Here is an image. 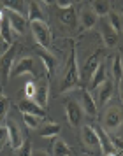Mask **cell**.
<instances>
[{
    "mask_svg": "<svg viewBox=\"0 0 123 156\" xmlns=\"http://www.w3.org/2000/svg\"><path fill=\"white\" fill-rule=\"evenodd\" d=\"M79 86V65H78V55H76V46H71V55H69V62H67V70L63 74L62 84H60V91L67 93L72 91L74 88Z\"/></svg>",
    "mask_w": 123,
    "mask_h": 156,
    "instance_id": "1",
    "label": "cell"
},
{
    "mask_svg": "<svg viewBox=\"0 0 123 156\" xmlns=\"http://www.w3.org/2000/svg\"><path fill=\"white\" fill-rule=\"evenodd\" d=\"M16 49H18V46L13 44L0 56V81H2V84H7L9 77H11V72H13V67H14V56L18 53Z\"/></svg>",
    "mask_w": 123,
    "mask_h": 156,
    "instance_id": "2",
    "label": "cell"
},
{
    "mask_svg": "<svg viewBox=\"0 0 123 156\" xmlns=\"http://www.w3.org/2000/svg\"><path fill=\"white\" fill-rule=\"evenodd\" d=\"M30 30H32V35L35 39V42L42 49H48L51 46V30L46 21H32L30 23Z\"/></svg>",
    "mask_w": 123,
    "mask_h": 156,
    "instance_id": "3",
    "label": "cell"
},
{
    "mask_svg": "<svg viewBox=\"0 0 123 156\" xmlns=\"http://www.w3.org/2000/svg\"><path fill=\"white\" fill-rule=\"evenodd\" d=\"M123 125V109L118 105H111L104 114V126L107 132H116Z\"/></svg>",
    "mask_w": 123,
    "mask_h": 156,
    "instance_id": "4",
    "label": "cell"
},
{
    "mask_svg": "<svg viewBox=\"0 0 123 156\" xmlns=\"http://www.w3.org/2000/svg\"><path fill=\"white\" fill-rule=\"evenodd\" d=\"M65 114H67V121L69 125L74 128H78L83 121V116H85V111L81 109L79 102L76 100H67L65 102Z\"/></svg>",
    "mask_w": 123,
    "mask_h": 156,
    "instance_id": "5",
    "label": "cell"
},
{
    "mask_svg": "<svg viewBox=\"0 0 123 156\" xmlns=\"http://www.w3.org/2000/svg\"><path fill=\"white\" fill-rule=\"evenodd\" d=\"M99 27H100V34H102V39H104V44L107 48H114L116 44H118L120 34L111 27V23H109V20L106 16L104 18H99Z\"/></svg>",
    "mask_w": 123,
    "mask_h": 156,
    "instance_id": "6",
    "label": "cell"
},
{
    "mask_svg": "<svg viewBox=\"0 0 123 156\" xmlns=\"http://www.w3.org/2000/svg\"><path fill=\"white\" fill-rule=\"evenodd\" d=\"M28 76L30 77H35V65H34V58L30 56H25L21 60H18L13 67V72H11V76L13 77H20V76Z\"/></svg>",
    "mask_w": 123,
    "mask_h": 156,
    "instance_id": "7",
    "label": "cell"
},
{
    "mask_svg": "<svg viewBox=\"0 0 123 156\" xmlns=\"http://www.w3.org/2000/svg\"><path fill=\"white\" fill-rule=\"evenodd\" d=\"M100 56H102V51H100V49H99V51H95V53L92 55V56H88L86 63H85V69H83V70H79V83L90 81V77L93 76L95 69H97V67H99V63L102 62Z\"/></svg>",
    "mask_w": 123,
    "mask_h": 156,
    "instance_id": "8",
    "label": "cell"
},
{
    "mask_svg": "<svg viewBox=\"0 0 123 156\" xmlns=\"http://www.w3.org/2000/svg\"><path fill=\"white\" fill-rule=\"evenodd\" d=\"M81 142H83L88 149H100L99 135L95 132V128L90 126V125H85V126L81 128Z\"/></svg>",
    "mask_w": 123,
    "mask_h": 156,
    "instance_id": "9",
    "label": "cell"
},
{
    "mask_svg": "<svg viewBox=\"0 0 123 156\" xmlns=\"http://www.w3.org/2000/svg\"><path fill=\"white\" fill-rule=\"evenodd\" d=\"M5 16H7L9 25L14 30V34L23 35L27 32V18H25V14H20V12H14V11H7Z\"/></svg>",
    "mask_w": 123,
    "mask_h": 156,
    "instance_id": "10",
    "label": "cell"
},
{
    "mask_svg": "<svg viewBox=\"0 0 123 156\" xmlns=\"http://www.w3.org/2000/svg\"><path fill=\"white\" fill-rule=\"evenodd\" d=\"M106 79H107V65L104 63V62H100L99 67L95 69L93 76H92L90 81H88V91H95Z\"/></svg>",
    "mask_w": 123,
    "mask_h": 156,
    "instance_id": "11",
    "label": "cell"
},
{
    "mask_svg": "<svg viewBox=\"0 0 123 156\" xmlns=\"http://www.w3.org/2000/svg\"><path fill=\"white\" fill-rule=\"evenodd\" d=\"M5 126H7V132H9V146H11V149H18L25 140L21 135V130L16 125L14 119H9Z\"/></svg>",
    "mask_w": 123,
    "mask_h": 156,
    "instance_id": "12",
    "label": "cell"
},
{
    "mask_svg": "<svg viewBox=\"0 0 123 156\" xmlns=\"http://www.w3.org/2000/svg\"><path fill=\"white\" fill-rule=\"evenodd\" d=\"M79 105L90 116H95L97 114V102L93 100L92 91H88V90H81L79 91Z\"/></svg>",
    "mask_w": 123,
    "mask_h": 156,
    "instance_id": "13",
    "label": "cell"
},
{
    "mask_svg": "<svg viewBox=\"0 0 123 156\" xmlns=\"http://www.w3.org/2000/svg\"><path fill=\"white\" fill-rule=\"evenodd\" d=\"M95 132H97V135H99V144H100V149H102V153H104V156L111 154V153H118L116 147H114V144H113L111 135H109L104 128L97 126V128H95Z\"/></svg>",
    "mask_w": 123,
    "mask_h": 156,
    "instance_id": "14",
    "label": "cell"
},
{
    "mask_svg": "<svg viewBox=\"0 0 123 156\" xmlns=\"http://www.w3.org/2000/svg\"><path fill=\"white\" fill-rule=\"evenodd\" d=\"M18 109H20L23 114H35V116H41V118L46 116V111L32 98H23L21 102L18 104Z\"/></svg>",
    "mask_w": 123,
    "mask_h": 156,
    "instance_id": "15",
    "label": "cell"
},
{
    "mask_svg": "<svg viewBox=\"0 0 123 156\" xmlns=\"http://www.w3.org/2000/svg\"><path fill=\"white\" fill-rule=\"evenodd\" d=\"M95 91H97V104L100 107L106 105L109 100H111V97H113V81L111 79H106Z\"/></svg>",
    "mask_w": 123,
    "mask_h": 156,
    "instance_id": "16",
    "label": "cell"
},
{
    "mask_svg": "<svg viewBox=\"0 0 123 156\" xmlns=\"http://www.w3.org/2000/svg\"><path fill=\"white\" fill-rule=\"evenodd\" d=\"M78 23L81 25L83 30H92L99 23V16L95 14L92 9H83L78 16Z\"/></svg>",
    "mask_w": 123,
    "mask_h": 156,
    "instance_id": "17",
    "label": "cell"
},
{
    "mask_svg": "<svg viewBox=\"0 0 123 156\" xmlns=\"http://www.w3.org/2000/svg\"><path fill=\"white\" fill-rule=\"evenodd\" d=\"M0 41L4 42L5 48H9V46L14 44V30L11 28L7 16H4V18L0 20Z\"/></svg>",
    "mask_w": 123,
    "mask_h": 156,
    "instance_id": "18",
    "label": "cell"
},
{
    "mask_svg": "<svg viewBox=\"0 0 123 156\" xmlns=\"http://www.w3.org/2000/svg\"><path fill=\"white\" fill-rule=\"evenodd\" d=\"M37 56L41 58V62L44 65V70H46V76L51 77L53 76V72H55V65H56V58L51 55L48 49H41L37 51Z\"/></svg>",
    "mask_w": 123,
    "mask_h": 156,
    "instance_id": "19",
    "label": "cell"
},
{
    "mask_svg": "<svg viewBox=\"0 0 123 156\" xmlns=\"http://www.w3.org/2000/svg\"><path fill=\"white\" fill-rule=\"evenodd\" d=\"M60 21L63 23L65 27L69 28H76L78 27V12H76V9L71 5V7L67 9H62V12H60Z\"/></svg>",
    "mask_w": 123,
    "mask_h": 156,
    "instance_id": "20",
    "label": "cell"
},
{
    "mask_svg": "<svg viewBox=\"0 0 123 156\" xmlns=\"http://www.w3.org/2000/svg\"><path fill=\"white\" fill-rule=\"evenodd\" d=\"M90 9H92L99 18H104V16H107L109 12L113 11V9H111V0H92Z\"/></svg>",
    "mask_w": 123,
    "mask_h": 156,
    "instance_id": "21",
    "label": "cell"
},
{
    "mask_svg": "<svg viewBox=\"0 0 123 156\" xmlns=\"http://www.w3.org/2000/svg\"><path fill=\"white\" fill-rule=\"evenodd\" d=\"M48 97H49V84H48V83L37 84V90H35V97H34V100H35L37 104L42 107V109L48 105Z\"/></svg>",
    "mask_w": 123,
    "mask_h": 156,
    "instance_id": "22",
    "label": "cell"
},
{
    "mask_svg": "<svg viewBox=\"0 0 123 156\" xmlns=\"http://www.w3.org/2000/svg\"><path fill=\"white\" fill-rule=\"evenodd\" d=\"M28 21H46L44 20V12L42 9H41V5L37 4L35 0H32L28 5Z\"/></svg>",
    "mask_w": 123,
    "mask_h": 156,
    "instance_id": "23",
    "label": "cell"
},
{
    "mask_svg": "<svg viewBox=\"0 0 123 156\" xmlns=\"http://www.w3.org/2000/svg\"><path fill=\"white\" fill-rule=\"evenodd\" d=\"M39 132H41V137L51 139V137H56L60 133V125L58 123H44L42 126L39 128Z\"/></svg>",
    "mask_w": 123,
    "mask_h": 156,
    "instance_id": "24",
    "label": "cell"
},
{
    "mask_svg": "<svg viewBox=\"0 0 123 156\" xmlns=\"http://www.w3.org/2000/svg\"><path fill=\"white\" fill-rule=\"evenodd\" d=\"M0 4L7 11H14V12H20V14H25L27 9H25V0H0Z\"/></svg>",
    "mask_w": 123,
    "mask_h": 156,
    "instance_id": "25",
    "label": "cell"
},
{
    "mask_svg": "<svg viewBox=\"0 0 123 156\" xmlns=\"http://www.w3.org/2000/svg\"><path fill=\"white\" fill-rule=\"evenodd\" d=\"M71 154V147L65 140L62 139H55L53 142V156H69Z\"/></svg>",
    "mask_w": 123,
    "mask_h": 156,
    "instance_id": "26",
    "label": "cell"
},
{
    "mask_svg": "<svg viewBox=\"0 0 123 156\" xmlns=\"http://www.w3.org/2000/svg\"><path fill=\"white\" fill-rule=\"evenodd\" d=\"M109 20V23H111V27L118 32V34H121L123 32V16L118 14V12H114V11H111L107 16H106Z\"/></svg>",
    "mask_w": 123,
    "mask_h": 156,
    "instance_id": "27",
    "label": "cell"
},
{
    "mask_svg": "<svg viewBox=\"0 0 123 156\" xmlns=\"http://www.w3.org/2000/svg\"><path fill=\"white\" fill-rule=\"evenodd\" d=\"M41 116H35V114H23V121H25V125L32 130H37V128H41Z\"/></svg>",
    "mask_w": 123,
    "mask_h": 156,
    "instance_id": "28",
    "label": "cell"
},
{
    "mask_svg": "<svg viewBox=\"0 0 123 156\" xmlns=\"http://www.w3.org/2000/svg\"><path fill=\"white\" fill-rule=\"evenodd\" d=\"M113 77L116 81H120L123 77V63H121V56L120 55H116L113 58Z\"/></svg>",
    "mask_w": 123,
    "mask_h": 156,
    "instance_id": "29",
    "label": "cell"
},
{
    "mask_svg": "<svg viewBox=\"0 0 123 156\" xmlns=\"http://www.w3.org/2000/svg\"><path fill=\"white\" fill-rule=\"evenodd\" d=\"M32 153H34V149H32V142L28 139H25L21 146L14 149V156H32Z\"/></svg>",
    "mask_w": 123,
    "mask_h": 156,
    "instance_id": "30",
    "label": "cell"
},
{
    "mask_svg": "<svg viewBox=\"0 0 123 156\" xmlns=\"http://www.w3.org/2000/svg\"><path fill=\"white\" fill-rule=\"evenodd\" d=\"M9 107H11L9 98H7V97H4V95H0V125L5 121V118H7Z\"/></svg>",
    "mask_w": 123,
    "mask_h": 156,
    "instance_id": "31",
    "label": "cell"
},
{
    "mask_svg": "<svg viewBox=\"0 0 123 156\" xmlns=\"http://www.w3.org/2000/svg\"><path fill=\"white\" fill-rule=\"evenodd\" d=\"M35 90H37V83L34 81V79L28 81V83L25 84V90H23L25 98H32V100H34V97H35Z\"/></svg>",
    "mask_w": 123,
    "mask_h": 156,
    "instance_id": "32",
    "label": "cell"
},
{
    "mask_svg": "<svg viewBox=\"0 0 123 156\" xmlns=\"http://www.w3.org/2000/svg\"><path fill=\"white\" fill-rule=\"evenodd\" d=\"M7 142H9V132H7V126L2 123V125H0V153L4 151V147H5Z\"/></svg>",
    "mask_w": 123,
    "mask_h": 156,
    "instance_id": "33",
    "label": "cell"
},
{
    "mask_svg": "<svg viewBox=\"0 0 123 156\" xmlns=\"http://www.w3.org/2000/svg\"><path fill=\"white\" fill-rule=\"evenodd\" d=\"M111 139H113V144H114L116 151H121L123 153V140L121 139H118V137H114V135H111Z\"/></svg>",
    "mask_w": 123,
    "mask_h": 156,
    "instance_id": "34",
    "label": "cell"
},
{
    "mask_svg": "<svg viewBox=\"0 0 123 156\" xmlns=\"http://www.w3.org/2000/svg\"><path fill=\"white\" fill-rule=\"evenodd\" d=\"M55 2H56V5L60 9H67V7H71V5L74 4L72 0H55Z\"/></svg>",
    "mask_w": 123,
    "mask_h": 156,
    "instance_id": "35",
    "label": "cell"
},
{
    "mask_svg": "<svg viewBox=\"0 0 123 156\" xmlns=\"http://www.w3.org/2000/svg\"><path fill=\"white\" fill-rule=\"evenodd\" d=\"M120 83V98H121V102H123V77L118 81Z\"/></svg>",
    "mask_w": 123,
    "mask_h": 156,
    "instance_id": "36",
    "label": "cell"
},
{
    "mask_svg": "<svg viewBox=\"0 0 123 156\" xmlns=\"http://www.w3.org/2000/svg\"><path fill=\"white\" fill-rule=\"evenodd\" d=\"M32 156H49V154H48V153H44V151H34Z\"/></svg>",
    "mask_w": 123,
    "mask_h": 156,
    "instance_id": "37",
    "label": "cell"
},
{
    "mask_svg": "<svg viewBox=\"0 0 123 156\" xmlns=\"http://www.w3.org/2000/svg\"><path fill=\"white\" fill-rule=\"evenodd\" d=\"M44 4H48V5H53V4H55V0H42Z\"/></svg>",
    "mask_w": 123,
    "mask_h": 156,
    "instance_id": "38",
    "label": "cell"
},
{
    "mask_svg": "<svg viewBox=\"0 0 123 156\" xmlns=\"http://www.w3.org/2000/svg\"><path fill=\"white\" fill-rule=\"evenodd\" d=\"M4 156H14V153H11V151H7V153H5Z\"/></svg>",
    "mask_w": 123,
    "mask_h": 156,
    "instance_id": "39",
    "label": "cell"
},
{
    "mask_svg": "<svg viewBox=\"0 0 123 156\" xmlns=\"http://www.w3.org/2000/svg\"><path fill=\"white\" fill-rule=\"evenodd\" d=\"M72 2H81V0H72Z\"/></svg>",
    "mask_w": 123,
    "mask_h": 156,
    "instance_id": "40",
    "label": "cell"
},
{
    "mask_svg": "<svg viewBox=\"0 0 123 156\" xmlns=\"http://www.w3.org/2000/svg\"><path fill=\"white\" fill-rule=\"evenodd\" d=\"M69 156H71V154H69Z\"/></svg>",
    "mask_w": 123,
    "mask_h": 156,
    "instance_id": "41",
    "label": "cell"
}]
</instances>
